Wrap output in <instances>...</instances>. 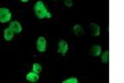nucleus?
Wrapping results in <instances>:
<instances>
[{
  "label": "nucleus",
  "instance_id": "15",
  "mask_svg": "<svg viewBox=\"0 0 124 83\" xmlns=\"http://www.w3.org/2000/svg\"><path fill=\"white\" fill-rule=\"evenodd\" d=\"M22 2H23V3H27V2H28L29 0H21Z\"/></svg>",
  "mask_w": 124,
  "mask_h": 83
},
{
  "label": "nucleus",
  "instance_id": "1",
  "mask_svg": "<svg viewBox=\"0 0 124 83\" xmlns=\"http://www.w3.org/2000/svg\"><path fill=\"white\" fill-rule=\"evenodd\" d=\"M34 12H35L37 17L39 19H43L45 18H51V14L47 11L46 7L43 3L42 1H37L34 5Z\"/></svg>",
  "mask_w": 124,
  "mask_h": 83
},
{
  "label": "nucleus",
  "instance_id": "9",
  "mask_svg": "<svg viewBox=\"0 0 124 83\" xmlns=\"http://www.w3.org/2000/svg\"><path fill=\"white\" fill-rule=\"evenodd\" d=\"M73 30H74L75 34L76 36H78V37H82V36L85 34V30H84L83 27H82L81 25H79V24H76V25H75Z\"/></svg>",
  "mask_w": 124,
  "mask_h": 83
},
{
  "label": "nucleus",
  "instance_id": "14",
  "mask_svg": "<svg viewBox=\"0 0 124 83\" xmlns=\"http://www.w3.org/2000/svg\"><path fill=\"white\" fill-rule=\"evenodd\" d=\"M64 4L68 8H70L73 6V0H64Z\"/></svg>",
  "mask_w": 124,
  "mask_h": 83
},
{
  "label": "nucleus",
  "instance_id": "4",
  "mask_svg": "<svg viewBox=\"0 0 124 83\" xmlns=\"http://www.w3.org/2000/svg\"><path fill=\"white\" fill-rule=\"evenodd\" d=\"M68 43L64 40H61L58 43V53L61 54L62 56H65L66 52H68Z\"/></svg>",
  "mask_w": 124,
  "mask_h": 83
},
{
  "label": "nucleus",
  "instance_id": "6",
  "mask_svg": "<svg viewBox=\"0 0 124 83\" xmlns=\"http://www.w3.org/2000/svg\"><path fill=\"white\" fill-rule=\"evenodd\" d=\"M89 28H90L91 35L93 37H98L100 35V27L98 25L97 23H91L89 25Z\"/></svg>",
  "mask_w": 124,
  "mask_h": 83
},
{
  "label": "nucleus",
  "instance_id": "11",
  "mask_svg": "<svg viewBox=\"0 0 124 83\" xmlns=\"http://www.w3.org/2000/svg\"><path fill=\"white\" fill-rule=\"evenodd\" d=\"M102 62L104 64H108L109 62V51L107 50L102 54V57H101Z\"/></svg>",
  "mask_w": 124,
  "mask_h": 83
},
{
  "label": "nucleus",
  "instance_id": "3",
  "mask_svg": "<svg viewBox=\"0 0 124 83\" xmlns=\"http://www.w3.org/2000/svg\"><path fill=\"white\" fill-rule=\"evenodd\" d=\"M37 51L40 52H44L46 50V40L43 37H39L37 41Z\"/></svg>",
  "mask_w": 124,
  "mask_h": 83
},
{
  "label": "nucleus",
  "instance_id": "8",
  "mask_svg": "<svg viewBox=\"0 0 124 83\" xmlns=\"http://www.w3.org/2000/svg\"><path fill=\"white\" fill-rule=\"evenodd\" d=\"M26 78L30 82H37L39 80V74L36 73L34 72H29V73H27Z\"/></svg>",
  "mask_w": 124,
  "mask_h": 83
},
{
  "label": "nucleus",
  "instance_id": "13",
  "mask_svg": "<svg viewBox=\"0 0 124 83\" xmlns=\"http://www.w3.org/2000/svg\"><path fill=\"white\" fill-rule=\"evenodd\" d=\"M62 82L63 83H78V80H77V78H75V77H70V78H68L66 80L63 81Z\"/></svg>",
  "mask_w": 124,
  "mask_h": 83
},
{
  "label": "nucleus",
  "instance_id": "2",
  "mask_svg": "<svg viewBox=\"0 0 124 83\" xmlns=\"http://www.w3.org/2000/svg\"><path fill=\"white\" fill-rule=\"evenodd\" d=\"M12 13L7 8H0V23H5L11 20Z\"/></svg>",
  "mask_w": 124,
  "mask_h": 83
},
{
  "label": "nucleus",
  "instance_id": "16",
  "mask_svg": "<svg viewBox=\"0 0 124 83\" xmlns=\"http://www.w3.org/2000/svg\"><path fill=\"white\" fill-rule=\"evenodd\" d=\"M54 1H57V0H54Z\"/></svg>",
  "mask_w": 124,
  "mask_h": 83
},
{
  "label": "nucleus",
  "instance_id": "10",
  "mask_svg": "<svg viewBox=\"0 0 124 83\" xmlns=\"http://www.w3.org/2000/svg\"><path fill=\"white\" fill-rule=\"evenodd\" d=\"M3 36H4V39L6 41L9 42L11 41L12 39L14 37V32L12 31L11 29L8 28H6L4 30V33H3Z\"/></svg>",
  "mask_w": 124,
  "mask_h": 83
},
{
  "label": "nucleus",
  "instance_id": "7",
  "mask_svg": "<svg viewBox=\"0 0 124 83\" xmlns=\"http://www.w3.org/2000/svg\"><path fill=\"white\" fill-rule=\"evenodd\" d=\"M90 53L93 56H99L102 53V46L100 45H93L90 49Z\"/></svg>",
  "mask_w": 124,
  "mask_h": 83
},
{
  "label": "nucleus",
  "instance_id": "12",
  "mask_svg": "<svg viewBox=\"0 0 124 83\" xmlns=\"http://www.w3.org/2000/svg\"><path fill=\"white\" fill-rule=\"evenodd\" d=\"M41 70H42V67H41V66L39 63H34L32 65V72L39 74L41 73Z\"/></svg>",
  "mask_w": 124,
  "mask_h": 83
},
{
  "label": "nucleus",
  "instance_id": "5",
  "mask_svg": "<svg viewBox=\"0 0 124 83\" xmlns=\"http://www.w3.org/2000/svg\"><path fill=\"white\" fill-rule=\"evenodd\" d=\"M9 28L12 30L14 33H20L23 30L22 25L20 24L19 22L17 21H13L9 25Z\"/></svg>",
  "mask_w": 124,
  "mask_h": 83
}]
</instances>
